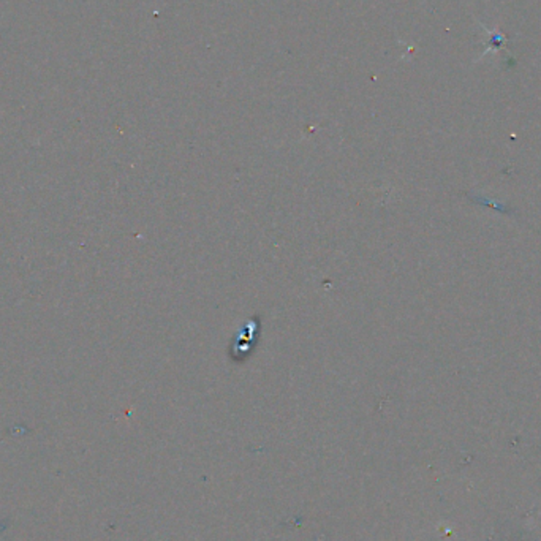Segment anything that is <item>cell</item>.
<instances>
[{
	"instance_id": "6da1fadb",
	"label": "cell",
	"mask_w": 541,
	"mask_h": 541,
	"mask_svg": "<svg viewBox=\"0 0 541 541\" xmlns=\"http://www.w3.org/2000/svg\"><path fill=\"white\" fill-rule=\"evenodd\" d=\"M478 27H481V30L484 32L486 37H488V41H486V49L483 53L480 54V57L477 59V62L481 59H484L488 54H497L500 51H504L505 46H506V41L508 38L506 35L504 34V32H500L499 29H489V27H486L484 24L478 23Z\"/></svg>"
}]
</instances>
